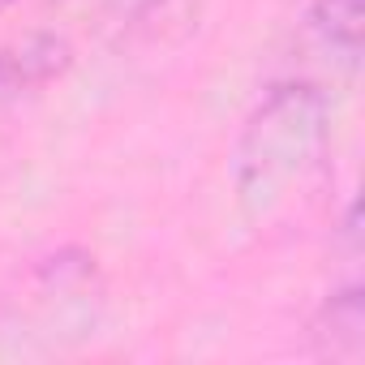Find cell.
I'll return each instance as SVG.
<instances>
[{"mask_svg": "<svg viewBox=\"0 0 365 365\" xmlns=\"http://www.w3.org/2000/svg\"><path fill=\"white\" fill-rule=\"evenodd\" d=\"M331 150V99L314 82L271 86L232 146V190L250 215L275 211L292 185L314 176Z\"/></svg>", "mask_w": 365, "mask_h": 365, "instance_id": "6da1fadb", "label": "cell"}, {"mask_svg": "<svg viewBox=\"0 0 365 365\" xmlns=\"http://www.w3.org/2000/svg\"><path fill=\"white\" fill-rule=\"evenodd\" d=\"M69 65H73V48L65 35L35 31V35L5 43L0 48V116H9L14 108L35 99L43 86L65 78Z\"/></svg>", "mask_w": 365, "mask_h": 365, "instance_id": "7a4b0ae2", "label": "cell"}, {"mask_svg": "<svg viewBox=\"0 0 365 365\" xmlns=\"http://www.w3.org/2000/svg\"><path fill=\"white\" fill-rule=\"evenodd\" d=\"M309 339H314V352L327 361L356 365L365 356V292H361V284H344V288L327 292V301L318 305V314L309 322Z\"/></svg>", "mask_w": 365, "mask_h": 365, "instance_id": "3957f363", "label": "cell"}, {"mask_svg": "<svg viewBox=\"0 0 365 365\" xmlns=\"http://www.w3.org/2000/svg\"><path fill=\"white\" fill-rule=\"evenodd\" d=\"M361 31H365L361 0H314L309 5V35L348 78L361 69Z\"/></svg>", "mask_w": 365, "mask_h": 365, "instance_id": "277c9868", "label": "cell"}, {"mask_svg": "<svg viewBox=\"0 0 365 365\" xmlns=\"http://www.w3.org/2000/svg\"><path fill=\"white\" fill-rule=\"evenodd\" d=\"M95 5L116 14V18H142V14H150L159 5V0H95Z\"/></svg>", "mask_w": 365, "mask_h": 365, "instance_id": "5b68a950", "label": "cell"}, {"mask_svg": "<svg viewBox=\"0 0 365 365\" xmlns=\"http://www.w3.org/2000/svg\"><path fill=\"white\" fill-rule=\"evenodd\" d=\"M0 5H9V0H0Z\"/></svg>", "mask_w": 365, "mask_h": 365, "instance_id": "8992f818", "label": "cell"}]
</instances>
